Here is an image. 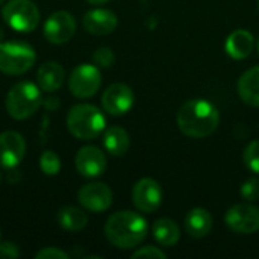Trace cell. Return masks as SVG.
<instances>
[{
  "label": "cell",
  "mask_w": 259,
  "mask_h": 259,
  "mask_svg": "<svg viewBox=\"0 0 259 259\" xmlns=\"http://www.w3.org/2000/svg\"><path fill=\"white\" fill-rule=\"evenodd\" d=\"M220 121L217 108L205 99H191L185 102L178 112V126L181 132L191 138H205L211 135Z\"/></svg>",
  "instance_id": "1"
},
{
  "label": "cell",
  "mask_w": 259,
  "mask_h": 259,
  "mask_svg": "<svg viewBox=\"0 0 259 259\" xmlns=\"http://www.w3.org/2000/svg\"><path fill=\"white\" fill-rule=\"evenodd\" d=\"M105 235L108 241L118 249H134L144 241L147 235V223L137 212L120 211L108 219Z\"/></svg>",
  "instance_id": "2"
},
{
  "label": "cell",
  "mask_w": 259,
  "mask_h": 259,
  "mask_svg": "<svg viewBox=\"0 0 259 259\" xmlns=\"http://www.w3.org/2000/svg\"><path fill=\"white\" fill-rule=\"evenodd\" d=\"M106 126L102 111L90 103L74 105L67 115V129L77 140H94Z\"/></svg>",
  "instance_id": "3"
},
{
  "label": "cell",
  "mask_w": 259,
  "mask_h": 259,
  "mask_svg": "<svg viewBox=\"0 0 259 259\" xmlns=\"http://www.w3.org/2000/svg\"><path fill=\"white\" fill-rule=\"evenodd\" d=\"M5 103L8 114L14 120L30 118L42 105L41 88L29 80L18 82L8 91Z\"/></svg>",
  "instance_id": "4"
},
{
  "label": "cell",
  "mask_w": 259,
  "mask_h": 259,
  "mask_svg": "<svg viewBox=\"0 0 259 259\" xmlns=\"http://www.w3.org/2000/svg\"><path fill=\"white\" fill-rule=\"evenodd\" d=\"M36 61L35 49L18 39L0 42V71L9 76L27 73Z\"/></svg>",
  "instance_id": "5"
},
{
  "label": "cell",
  "mask_w": 259,
  "mask_h": 259,
  "mask_svg": "<svg viewBox=\"0 0 259 259\" xmlns=\"http://www.w3.org/2000/svg\"><path fill=\"white\" fill-rule=\"evenodd\" d=\"M2 17L11 29L29 33L39 23V9L32 0H9L2 8Z\"/></svg>",
  "instance_id": "6"
},
{
  "label": "cell",
  "mask_w": 259,
  "mask_h": 259,
  "mask_svg": "<svg viewBox=\"0 0 259 259\" xmlns=\"http://www.w3.org/2000/svg\"><path fill=\"white\" fill-rule=\"evenodd\" d=\"M102 85V74L97 65L80 64L73 68L68 77V90L77 99L93 97Z\"/></svg>",
  "instance_id": "7"
},
{
  "label": "cell",
  "mask_w": 259,
  "mask_h": 259,
  "mask_svg": "<svg viewBox=\"0 0 259 259\" xmlns=\"http://www.w3.org/2000/svg\"><path fill=\"white\" fill-rule=\"evenodd\" d=\"M76 33V20L67 11H56L44 23L42 35L52 44H65Z\"/></svg>",
  "instance_id": "8"
},
{
  "label": "cell",
  "mask_w": 259,
  "mask_h": 259,
  "mask_svg": "<svg viewBox=\"0 0 259 259\" xmlns=\"http://www.w3.org/2000/svg\"><path fill=\"white\" fill-rule=\"evenodd\" d=\"M225 220L234 232L253 234L259 229V208L249 203L234 205L226 212Z\"/></svg>",
  "instance_id": "9"
},
{
  "label": "cell",
  "mask_w": 259,
  "mask_h": 259,
  "mask_svg": "<svg viewBox=\"0 0 259 259\" xmlns=\"http://www.w3.org/2000/svg\"><path fill=\"white\" fill-rule=\"evenodd\" d=\"M77 200L87 211L103 212L112 205V191L106 184L91 182L79 190Z\"/></svg>",
  "instance_id": "10"
},
{
  "label": "cell",
  "mask_w": 259,
  "mask_h": 259,
  "mask_svg": "<svg viewBox=\"0 0 259 259\" xmlns=\"http://www.w3.org/2000/svg\"><path fill=\"white\" fill-rule=\"evenodd\" d=\"M26 155V141L15 131L0 134V167L6 170L15 168Z\"/></svg>",
  "instance_id": "11"
},
{
  "label": "cell",
  "mask_w": 259,
  "mask_h": 259,
  "mask_svg": "<svg viewBox=\"0 0 259 259\" xmlns=\"http://www.w3.org/2000/svg\"><path fill=\"white\" fill-rule=\"evenodd\" d=\"M134 91L124 83H112L102 96V106L111 115H124L134 106Z\"/></svg>",
  "instance_id": "12"
},
{
  "label": "cell",
  "mask_w": 259,
  "mask_h": 259,
  "mask_svg": "<svg viewBox=\"0 0 259 259\" xmlns=\"http://www.w3.org/2000/svg\"><path fill=\"white\" fill-rule=\"evenodd\" d=\"M134 205L143 212H153L159 208L162 202L161 185L150 178H144L134 185L132 190Z\"/></svg>",
  "instance_id": "13"
},
{
  "label": "cell",
  "mask_w": 259,
  "mask_h": 259,
  "mask_svg": "<svg viewBox=\"0 0 259 259\" xmlns=\"http://www.w3.org/2000/svg\"><path fill=\"white\" fill-rule=\"evenodd\" d=\"M74 164H76V170L79 171V175H82L83 178L93 179V178H99L105 173L106 156L99 147L85 146V147L79 149Z\"/></svg>",
  "instance_id": "14"
},
{
  "label": "cell",
  "mask_w": 259,
  "mask_h": 259,
  "mask_svg": "<svg viewBox=\"0 0 259 259\" xmlns=\"http://www.w3.org/2000/svg\"><path fill=\"white\" fill-rule=\"evenodd\" d=\"M82 24H83V29L88 33L96 35V36H103V35H108V33L115 30V27L118 24V20H117V15L112 11L97 8V9L88 11L83 15Z\"/></svg>",
  "instance_id": "15"
},
{
  "label": "cell",
  "mask_w": 259,
  "mask_h": 259,
  "mask_svg": "<svg viewBox=\"0 0 259 259\" xmlns=\"http://www.w3.org/2000/svg\"><path fill=\"white\" fill-rule=\"evenodd\" d=\"M65 79V71L61 64L58 62H46L38 68L36 73V82L38 87L46 93H55L58 91Z\"/></svg>",
  "instance_id": "16"
},
{
  "label": "cell",
  "mask_w": 259,
  "mask_h": 259,
  "mask_svg": "<svg viewBox=\"0 0 259 259\" xmlns=\"http://www.w3.org/2000/svg\"><path fill=\"white\" fill-rule=\"evenodd\" d=\"M238 94L244 103L259 108V65L241 74L238 80Z\"/></svg>",
  "instance_id": "17"
},
{
  "label": "cell",
  "mask_w": 259,
  "mask_h": 259,
  "mask_svg": "<svg viewBox=\"0 0 259 259\" xmlns=\"http://www.w3.org/2000/svg\"><path fill=\"white\" fill-rule=\"evenodd\" d=\"M253 35L247 30L238 29L232 32L226 39V52L234 59H244L253 50Z\"/></svg>",
  "instance_id": "18"
},
{
  "label": "cell",
  "mask_w": 259,
  "mask_h": 259,
  "mask_svg": "<svg viewBox=\"0 0 259 259\" xmlns=\"http://www.w3.org/2000/svg\"><path fill=\"white\" fill-rule=\"evenodd\" d=\"M212 228V215L205 208H194L185 217V229L193 238H203Z\"/></svg>",
  "instance_id": "19"
},
{
  "label": "cell",
  "mask_w": 259,
  "mask_h": 259,
  "mask_svg": "<svg viewBox=\"0 0 259 259\" xmlns=\"http://www.w3.org/2000/svg\"><path fill=\"white\" fill-rule=\"evenodd\" d=\"M103 146L112 156H121L127 152L131 146L129 134L123 127L112 126L103 135Z\"/></svg>",
  "instance_id": "20"
},
{
  "label": "cell",
  "mask_w": 259,
  "mask_h": 259,
  "mask_svg": "<svg viewBox=\"0 0 259 259\" xmlns=\"http://www.w3.org/2000/svg\"><path fill=\"white\" fill-rule=\"evenodd\" d=\"M152 234L155 237V240L165 247L175 246L179 238H181V231L179 226L170 220V219H159L153 223L152 226Z\"/></svg>",
  "instance_id": "21"
},
{
  "label": "cell",
  "mask_w": 259,
  "mask_h": 259,
  "mask_svg": "<svg viewBox=\"0 0 259 259\" xmlns=\"http://www.w3.org/2000/svg\"><path fill=\"white\" fill-rule=\"evenodd\" d=\"M56 220H58V225L68 232L82 231L88 223L87 214L80 208H76V206H64L58 212Z\"/></svg>",
  "instance_id": "22"
},
{
  "label": "cell",
  "mask_w": 259,
  "mask_h": 259,
  "mask_svg": "<svg viewBox=\"0 0 259 259\" xmlns=\"http://www.w3.org/2000/svg\"><path fill=\"white\" fill-rule=\"evenodd\" d=\"M39 168L46 176H56L61 170V159L53 150H44L39 156Z\"/></svg>",
  "instance_id": "23"
},
{
  "label": "cell",
  "mask_w": 259,
  "mask_h": 259,
  "mask_svg": "<svg viewBox=\"0 0 259 259\" xmlns=\"http://www.w3.org/2000/svg\"><path fill=\"white\" fill-rule=\"evenodd\" d=\"M244 162H246V167L255 173L259 175V140L252 141L246 150H244Z\"/></svg>",
  "instance_id": "24"
},
{
  "label": "cell",
  "mask_w": 259,
  "mask_h": 259,
  "mask_svg": "<svg viewBox=\"0 0 259 259\" xmlns=\"http://www.w3.org/2000/svg\"><path fill=\"white\" fill-rule=\"evenodd\" d=\"M93 61L97 67H102V68H109L114 61H115V56H114V52L109 49V47H99L94 55H93Z\"/></svg>",
  "instance_id": "25"
},
{
  "label": "cell",
  "mask_w": 259,
  "mask_h": 259,
  "mask_svg": "<svg viewBox=\"0 0 259 259\" xmlns=\"http://www.w3.org/2000/svg\"><path fill=\"white\" fill-rule=\"evenodd\" d=\"M241 196L247 202H256L259 200V179L250 178L247 179L241 187Z\"/></svg>",
  "instance_id": "26"
},
{
  "label": "cell",
  "mask_w": 259,
  "mask_h": 259,
  "mask_svg": "<svg viewBox=\"0 0 259 259\" xmlns=\"http://www.w3.org/2000/svg\"><path fill=\"white\" fill-rule=\"evenodd\" d=\"M36 259H68V253L58 249V247H46L42 250H39L36 255Z\"/></svg>",
  "instance_id": "27"
},
{
  "label": "cell",
  "mask_w": 259,
  "mask_h": 259,
  "mask_svg": "<svg viewBox=\"0 0 259 259\" xmlns=\"http://www.w3.org/2000/svg\"><path fill=\"white\" fill-rule=\"evenodd\" d=\"M132 258L137 259V258H158V259H164L167 258V255L162 252V250H159L158 247H152V246H149V247H143V249H140V250H137L134 255H132Z\"/></svg>",
  "instance_id": "28"
},
{
  "label": "cell",
  "mask_w": 259,
  "mask_h": 259,
  "mask_svg": "<svg viewBox=\"0 0 259 259\" xmlns=\"http://www.w3.org/2000/svg\"><path fill=\"white\" fill-rule=\"evenodd\" d=\"M20 256V250L17 247V244L14 243H0V258L3 259H15Z\"/></svg>",
  "instance_id": "29"
},
{
  "label": "cell",
  "mask_w": 259,
  "mask_h": 259,
  "mask_svg": "<svg viewBox=\"0 0 259 259\" xmlns=\"http://www.w3.org/2000/svg\"><path fill=\"white\" fill-rule=\"evenodd\" d=\"M42 105L47 108V109H56L59 106V100L56 97H47L46 100H42Z\"/></svg>",
  "instance_id": "30"
},
{
  "label": "cell",
  "mask_w": 259,
  "mask_h": 259,
  "mask_svg": "<svg viewBox=\"0 0 259 259\" xmlns=\"http://www.w3.org/2000/svg\"><path fill=\"white\" fill-rule=\"evenodd\" d=\"M87 2L91 3V5H103V3H106L109 0H87Z\"/></svg>",
  "instance_id": "31"
},
{
  "label": "cell",
  "mask_w": 259,
  "mask_h": 259,
  "mask_svg": "<svg viewBox=\"0 0 259 259\" xmlns=\"http://www.w3.org/2000/svg\"><path fill=\"white\" fill-rule=\"evenodd\" d=\"M2 41H3V30L0 29V42H2Z\"/></svg>",
  "instance_id": "32"
},
{
  "label": "cell",
  "mask_w": 259,
  "mask_h": 259,
  "mask_svg": "<svg viewBox=\"0 0 259 259\" xmlns=\"http://www.w3.org/2000/svg\"><path fill=\"white\" fill-rule=\"evenodd\" d=\"M5 3V0H0V5H3Z\"/></svg>",
  "instance_id": "33"
},
{
  "label": "cell",
  "mask_w": 259,
  "mask_h": 259,
  "mask_svg": "<svg viewBox=\"0 0 259 259\" xmlns=\"http://www.w3.org/2000/svg\"><path fill=\"white\" fill-rule=\"evenodd\" d=\"M0 238H2V231H0ZM0 243H2V241H0Z\"/></svg>",
  "instance_id": "34"
},
{
  "label": "cell",
  "mask_w": 259,
  "mask_h": 259,
  "mask_svg": "<svg viewBox=\"0 0 259 259\" xmlns=\"http://www.w3.org/2000/svg\"><path fill=\"white\" fill-rule=\"evenodd\" d=\"M258 52H259V39H258Z\"/></svg>",
  "instance_id": "35"
},
{
  "label": "cell",
  "mask_w": 259,
  "mask_h": 259,
  "mask_svg": "<svg viewBox=\"0 0 259 259\" xmlns=\"http://www.w3.org/2000/svg\"><path fill=\"white\" fill-rule=\"evenodd\" d=\"M258 9H259V0H258Z\"/></svg>",
  "instance_id": "36"
}]
</instances>
